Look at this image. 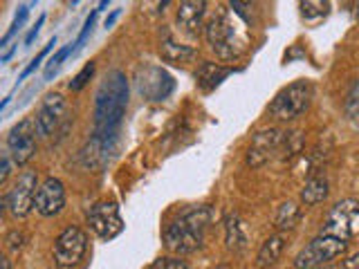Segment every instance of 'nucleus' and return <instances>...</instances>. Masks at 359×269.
<instances>
[{
    "instance_id": "obj_1",
    "label": "nucleus",
    "mask_w": 359,
    "mask_h": 269,
    "mask_svg": "<svg viewBox=\"0 0 359 269\" xmlns=\"http://www.w3.org/2000/svg\"><path fill=\"white\" fill-rule=\"evenodd\" d=\"M128 108V78L123 72L112 70L101 81L95 95V112H93V139L99 142L110 153L115 146L123 117Z\"/></svg>"
},
{
    "instance_id": "obj_2",
    "label": "nucleus",
    "mask_w": 359,
    "mask_h": 269,
    "mask_svg": "<svg viewBox=\"0 0 359 269\" xmlns=\"http://www.w3.org/2000/svg\"><path fill=\"white\" fill-rule=\"evenodd\" d=\"M310 101H312V83L301 78V81H294L280 90L274 97L272 106H269V112H272V117L280 121H290L303 115L310 108Z\"/></svg>"
},
{
    "instance_id": "obj_3",
    "label": "nucleus",
    "mask_w": 359,
    "mask_h": 269,
    "mask_svg": "<svg viewBox=\"0 0 359 269\" xmlns=\"http://www.w3.org/2000/svg\"><path fill=\"white\" fill-rule=\"evenodd\" d=\"M359 231V202L348 198L337 202V205L328 211V218L323 222L321 235H332L339 240H351Z\"/></svg>"
},
{
    "instance_id": "obj_4",
    "label": "nucleus",
    "mask_w": 359,
    "mask_h": 269,
    "mask_svg": "<svg viewBox=\"0 0 359 269\" xmlns=\"http://www.w3.org/2000/svg\"><path fill=\"white\" fill-rule=\"evenodd\" d=\"M348 242L332 238V235H317L308 247L297 254L294 258V267L297 269H314L328 261H334L337 256H341L346 251Z\"/></svg>"
},
{
    "instance_id": "obj_5",
    "label": "nucleus",
    "mask_w": 359,
    "mask_h": 269,
    "mask_svg": "<svg viewBox=\"0 0 359 269\" xmlns=\"http://www.w3.org/2000/svg\"><path fill=\"white\" fill-rule=\"evenodd\" d=\"M135 85H137V92L149 101H164L175 90L173 76L164 67L157 65L137 67V72H135Z\"/></svg>"
},
{
    "instance_id": "obj_6",
    "label": "nucleus",
    "mask_w": 359,
    "mask_h": 269,
    "mask_svg": "<svg viewBox=\"0 0 359 269\" xmlns=\"http://www.w3.org/2000/svg\"><path fill=\"white\" fill-rule=\"evenodd\" d=\"M39 177L34 171H25L22 173L14 186L7 191V195L3 198V207H7L11 211V216L16 218H25L29 216V211L36 202V191H39Z\"/></svg>"
},
{
    "instance_id": "obj_7",
    "label": "nucleus",
    "mask_w": 359,
    "mask_h": 269,
    "mask_svg": "<svg viewBox=\"0 0 359 269\" xmlns=\"http://www.w3.org/2000/svg\"><path fill=\"white\" fill-rule=\"evenodd\" d=\"M88 251V235L79 227H65L54 240V261L59 267H74Z\"/></svg>"
},
{
    "instance_id": "obj_8",
    "label": "nucleus",
    "mask_w": 359,
    "mask_h": 269,
    "mask_svg": "<svg viewBox=\"0 0 359 269\" xmlns=\"http://www.w3.org/2000/svg\"><path fill=\"white\" fill-rule=\"evenodd\" d=\"M36 123L32 119L18 121L7 134V153L14 160V164H27L34 153H36Z\"/></svg>"
},
{
    "instance_id": "obj_9",
    "label": "nucleus",
    "mask_w": 359,
    "mask_h": 269,
    "mask_svg": "<svg viewBox=\"0 0 359 269\" xmlns=\"http://www.w3.org/2000/svg\"><path fill=\"white\" fill-rule=\"evenodd\" d=\"M88 224L104 240H112L123 229V220L115 202H99V205H95L88 211Z\"/></svg>"
},
{
    "instance_id": "obj_10",
    "label": "nucleus",
    "mask_w": 359,
    "mask_h": 269,
    "mask_svg": "<svg viewBox=\"0 0 359 269\" xmlns=\"http://www.w3.org/2000/svg\"><path fill=\"white\" fill-rule=\"evenodd\" d=\"M207 34V41L211 45V50L216 52L222 61H231L238 56V50H236V34L231 22L224 18V16H216L207 22L205 27Z\"/></svg>"
},
{
    "instance_id": "obj_11",
    "label": "nucleus",
    "mask_w": 359,
    "mask_h": 269,
    "mask_svg": "<svg viewBox=\"0 0 359 269\" xmlns=\"http://www.w3.org/2000/svg\"><path fill=\"white\" fill-rule=\"evenodd\" d=\"M202 240H205V235L194 231L191 227H187L182 218H177L175 222H171L164 229V244H166V249L177 254V256L198 251L200 247H202Z\"/></svg>"
},
{
    "instance_id": "obj_12",
    "label": "nucleus",
    "mask_w": 359,
    "mask_h": 269,
    "mask_svg": "<svg viewBox=\"0 0 359 269\" xmlns=\"http://www.w3.org/2000/svg\"><path fill=\"white\" fill-rule=\"evenodd\" d=\"M280 144H283V132H278L274 128L256 132L252 137L250 151H247V164L254 168L267 164L280 151Z\"/></svg>"
},
{
    "instance_id": "obj_13",
    "label": "nucleus",
    "mask_w": 359,
    "mask_h": 269,
    "mask_svg": "<svg viewBox=\"0 0 359 269\" xmlns=\"http://www.w3.org/2000/svg\"><path fill=\"white\" fill-rule=\"evenodd\" d=\"M65 112H67V104L61 95H48L43 99V104L36 112V132L41 137H50V134L61 126V121L65 119Z\"/></svg>"
},
{
    "instance_id": "obj_14",
    "label": "nucleus",
    "mask_w": 359,
    "mask_h": 269,
    "mask_svg": "<svg viewBox=\"0 0 359 269\" xmlns=\"http://www.w3.org/2000/svg\"><path fill=\"white\" fill-rule=\"evenodd\" d=\"M34 207H36V211L45 218L59 216L65 207V186L61 179H56V177L43 179L36 191V202H34Z\"/></svg>"
},
{
    "instance_id": "obj_15",
    "label": "nucleus",
    "mask_w": 359,
    "mask_h": 269,
    "mask_svg": "<svg viewBox=\"0 0 359 269\" xmlns=\"http://www.w3.org/2000/svg\"><path fill=\"white\" fill-rule=\"evenodd\" d=\"M205 14H207L205 0H184V3H180V9H177V22L187 34L198 36L202 27H207Z\"/></svg>"
},
{
    "instance_id": "obj_16",
    "label": "nucleus",
    "mask_w": 359,
    "mask_h": 269,
    "mask_svg": "<svg viewBox=\"0 0 359 269\" xmlns=\"http://www.w3.org/2000/svg\"><path fill=\"white\" fill-rule=\"evenodd\" d=\"M283 249H285V238H283V235H280V233L269 235V238L263 242L261 251H258V256H256V265L261 267V269H267V267L276 265V261L280 258V254H283Z\"/></svg>"
},
{
    "instance_id": "obj_17",
    "label": "nucleus",
    "mask_w": 359,
    "mask_h": 269,
    "mask_svg": "<svg viewBox=\"0 0 359 269\" xmlns=\"http://www.w3.org/2000/svg\"><path fill=\"white\" fill-rule=\"evenodd\" d=\"M231 74L229 67H222L218 63H202L196 72V78H198V85L202 90H213L216 85L222 83V78H227Z\"/></svg>"
},
{
    "instance_id": "obj_18",
    "label": "nucleus",
    "mask_w": 359,
    "mask_h": 269,
    "mask_svg": "<svg viewBox=\"0 0 359 269\" xmlns=\"http://www.w3.org/2000/svg\"><path fill=\"white\" fill-rule=\"evenodd\" d=\"M328 191L330 188H328V179H325V175H312L301 191V202L306 207H314L328 198Z\"/></svg>"
},
{
    "instance_id": "obj_19",
    "label": "nucleus",
    "mask_w": 359,
    "mask_h": 269,
    "mask_svg": "<svg viewBox=\"0 0 359 269\" xmlns=\"http://www.w3.org/2000/svg\"><path fill=\"white\" fill-rule=\"evenodd\" d=\"M160 54H162V59L168 61V63H189V61H194L196 59V50L194 48H189V45H177L175 41L171 39H164L162 45H160Z\"/></svg>"
},
{
    "instance_id": "obj_20",
    "label": "nucleus",
    "mask_w": 359,
    "mask_h": 269,
    "mask_svg": "<svg viewBox=\"0 0 359 269\" xmlns=\"http://www.w3.org/2000/svg\"><path fill=\"white\" fill-rule=\"evenodd\" d=\"M180 218L184 220L187 227H191L194 231L205 235L207 229H209V224H211V220H213V211L209 207H191Z\"/></svg>"
},
{
    "instance_id": "obj_21",
    "label": "nucleus",
    "mask_w": 359,
    "mask_h": 269,
    "mask_svg": "<svg viewBox=\"0 0 359 269\" xmlns=\"http://www.w3.org/2000/svg\"><path fill=\"white\" fill-rule=\"evenodd\" d=\"M224 233H227V247L233 251H241L247 238H245V231H243V224H241V218L236 216V213H229L227 218H224Z\"/></svg>"
},
{
    "instance_id": "obj_22",
    "label": "nucleus",
    "mask_w": 359,
    "mask_h": 269,
    "mask_svg": "<svg viewBox=\"0 0 359 269\" xmlns=\"http://www.w3.org/2000/svg\"><path fill=\"white\" fill-rule=\"evenodd\" d=\"M301 220V209L294 205V202H285V205L278 207V213H276V227L280 231H290L294 229Z\"/></svg>"
},
{
    "instance_id": "obj_23",
    "label": "nucleus",
    "mask_w": 359,
    "mask_h": 269,
    "mask_svg": "<svg viewBox=\"0 0 359 269\" xmlns=\"http://www.w3.org/2000/svg\"><path fill=\"white\" fill-rule=\"evenodd\" d=\"M344 110H346V117L353 126H359V78L351 85L344 101Z\"/></svg>"
},
{
    "instance_id": "obj_24",
    "label": "nucleus",
    "mask_w": 359,
    "mask_h": 269,
    "mask_svg": "<svg viewBox=\"0 0 359 269\" xmlns=\"http://www.w3.org/2000/svg\"><path fill=\"white\" fill-rule=\"evenodd\" d=\"M330 3H323V0H308V3H301V14L306 20H319L323 16H328Z\"/></svg>"
},
{
    "instance_id": "obj_25",
    "label": "nucleus",
    "mask_w": 359,
    "mask_h": 269,
    "mask_svg": "<svg viewBox=\"0 0 359 269\" xmlns=\"http://www.w3.org/2000/svg\"><path fill=\"white\" fill-rule=\"evenodd\" d=\"M72 52H74V45H72V43H70V45H65V48H61L59 52H56V54L52 56V59L48 61V67H45V78H52L56 72H59L61 63H63Z\"/></svg>"
},
{
    "instance_id": "obj_26",
    "label": "nucleus",
    "mask_w": 359,
    "mask_h": 269,
    "mask_svg": "<svg viewBox=\"0 0 359 269\" xmlns=\"http://www.w3.org/2000/svg\"><path fill=\"white\" fill-rule=\"evenodd\" d=\"M54 45H56V39H52V41H50L48 45H45V48H43V50H41V52H39L36 56H34V59H32V63H29V65L25 67V70L20 72L18 81H22V78H27V76H29V74H32L34 70H36V67L41 65V61L45 59V56H48V54H50V52L54 50Z\"/></svg>"
},
{
    "instance_id": "obj_27",
    "label": "nucleus",
    "mask_w": 359,
    "mask_h": 269,
    "mask_svg": "<svg viewBox=\"0 0 359 269\" xmlns=\"http://www.w3.org/2000/svg\"><path fill=\"white\" fill-rule=\"evenodd\" d=\"M93 74H95V63H86L83 65V70L79 72L72 81H70V90H74V92H79V90H83L86 88V83L93 78Z\"/></svg>"
},
{
    "instance_id": "obj_28",
    "label": "nucleus",
    "mask_w": 359,
    "mask_h": 269,
    "mask_svg": "<svg viewBox=\"0 0 359 269\" xmlns=\"http://www.w3.org/2000/svg\"><path fill=\"white\" fill-rule=\"evenodd\" d=\"M29 7L32 5H22V7H18V14H16V18H14V22H11V27H9V32L3 36V45H7L9 41H11V36L20 29V25L25 22V18H27V14H29Z\"/></svg>"
},
{
    "instance_id": "obj_29",
    "label": "nucleus",
    "mask_w": 359,
    "mask_h": 269,
    "mask_svg": "<svg viewBox=\"0 0 359 269\" xmlns=\"http://www.w3.org/2000/svg\"><path fill=\"white\" fill-rule=\"evenodd\" d=\"M149 269H191V265L180 258H157Z\"/></svg>"
},
{
    "instance_id": "obj_30",
    "label": "nucleus",
    "mask_w": 359,
    "mask_h": 269,
    "mask_svg": "<svg viewBox=\"0 0 359 269\" xmlns=\"http://www.w3.org/2000/svg\"><path fill=\"white\" fill-rule=\"evenodd\" d=\"M97 14H99V9H95L93 14L88 16V20H86V25H83V29H81V34H79V39H76V43H74V50H79V48H83V43L88 41V36L93 34V25H95V18H97Z\"/></svg>"
},
{
    "instance_id": "obj_31",
    "label": "nucleus",
    "mask_w": 359,
    "mask_h": 269,
    "mask_svg": "<svg viewBox=\"0 0 359 269\" xmlns=\"http://www.w3.org/2000/svg\"><path fill=\"white\" fill-rule=\"evenodd\" d=\"M7 244L11 247V249H20V247L25 244V235H22L20 231H11V233H7Z\"/></svg>"
},
{
    "instance_id": "obj_32",
    "label": "nucleus",
    "mask_w": 359,
    "mask_h": 269,
    "mask_svg": "<svg viewBox=\"0 0 359 269\" xmlns=\"http://www.w3.org/2000/svg\"><path fill=\"white\" fill-rule=\"evenodd\" d=\"M9 177V153L3 155V160H0V184H5Z\"/></svg>"
},
{
    "instance_id": "obj_33",
    "label": "nucleus",
    "mask_w": 359,
    "mask_h": 269,
    "mask_svg": "<svg viewBox=\"0 0 359 269\" xmlns=\"http://www.w3.org/2000/svg\"><path fill=\"white\" fill-rule=\"evenodd\" d=\"M43 22H45V16H41V18L36 20V25H34V27L29 29V34L25 36V45H32V43H34V39L39 36V32H41V25H43Z\"/></svg>"
},
{
    "instance_id": "obj_34",
    "label": "nucleus",
    "mask_w": 359,
    "mask_h": 269,
    "mask_svg": "<svg viewBox=\"0 0 359 269\" xmlns=\"http://www.w3.org/2000/svg\"><path fill=\"white\" fill-rule=\"evenodd\" d=\"M341 269H359V254H355V256L348 258V261H344Z\"/></svg>"
},
{
    "instance_id": "obj_35",
    "label": "nucleus",
    "mask_w": 359,
    "mask_h": 269,
    "mask_svg": "<svg viewBox=\"0 0 359 269\" xmlns=\"http://www.w3.org/2000/svg\"><path fill=\"white\" fill-rule=\"evenodd\" d=\"M119 14H121V9H115V11H112V14L106 18V22H104V27L106 29H110L112 25H115V22H117V18H119Z\"/></svg>"
},
{
    "instance_id": "obj_36",
    "label": "nucleus",
    "mask_w": 359,
    "mask_h": 269,
    "mask_svg": "<svg viewBox=\"0 0 359 269\" xmlns=\"http://www.w3.org/2000/svg\"><path fill=\"white\" fill-rule=\"evenodd\" d=\"M0 269H11L9 258H0Z\"/></svg>"
},
{
    "instance_id": "obj_37",
    "label": "nucleus",
    "mask_w": 359,
    "mask_h": 269,
    "mask_svg": "<svg viewBox=\"0 0 359 269\" xmlns=\"http://www.w3.org/2000/svg\"><path fill=\"white\" fill-rule=\"evenodd\" d=\"M357 18H359V5H357Z\"/></svg>"
}]
</instances>
